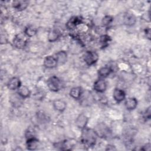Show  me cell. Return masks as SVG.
Instances as JSON below:
<instances>
[{
    "label": "cell",
    "mask_w": 151,
    "mask_h": 151,
    "mask_svg": "<svg viewBox=\"0 0 151 151\" xmlns=\"http://www.w3.org/2000/svg\"><path fill=\"white\" fill-rule=\"evenodd\" d=\"M81 142L82 144L87 147L94 146L97 141V136L93 129L88 128L87 127L81 129Z\"/></svg>",
    "instance_id": "1"
},
{
    "label": "cell",
    "mask_w": 151,
    "mask_h": 151,
    "mask_svg": "<svg viewBox=\"0 0 151 151\" xmlns=\"http://www.w3.org/2000/svg\"><path fill=\"white\" fill-rule=\"evenodd\" d=\"M47 85L48 89L54 92H57L62 88L63 84L61 80L57 76L50 77L47 81Z\"/></svg>",
    "instance_id": "2"
},
{
    "label": "cell",
    "mask_w": 151,
    "mask_h": 151,
    "mask_svg": "<svg viewBox=\"0 0 151 151\" xmlns=\"http://www.w3.org/2000/svg\"><path fill=\"white\" fill-rule=\"evenodd\" d=\"M99 58L98 54L93 51H87L83 55L84 61L87 65L90 66L97 63Z\"/></svg>",
    "instance_id": "3"
},
{
    "label": "cell",
    "mask_w": 151,
    "mask_h": 151,
    "mask_svg": "<svg viewBox=\"0 0 151 151\" xmlns=\"http://www.w3.org/2000/svg\"><path fill=\"white\" fill-rule=\"evenodd\" d=\"M93 129L94 130L97 137L101 138L108 137L110 133L109 128L103 123L98 124Z\"/></svg>",
    "instance_id": "4"
},
{
    "label": "cell",
    "mask_w": 151,
    "mask_h": 151,
    "mask_svg": "<svg viewBox=\"0 0 151 151\" xmlns=\"http://www.w3.org/2000/svg\"><path fill=\"white\" fill-rule=\"evenodd\" d=\"M83 22V18L80 17L74 16L71 17L66 23V27L70 30L74 29L78 25Z\"/></svg>",
    "instance_id": "5"
},
{
    "label": "cell",
    "mask_w": 151,
    "mask_h": 151,
    "mask_svg": "<svg viewBox=\"0 0 151 151\" xmlns=\"http://www.w3.org/2000/svg\"><path fill=\"white\" fill-rule=\"evenodd\" d=\"M107 88V83L102 78L96 80L93 84V89L97 93H103Z\"/></svg>",
    "instance_id": "6"
},
{
    "label": "cell",
    "mask_w": 151,
    "mask_h": 151,
    "mask_svg": "<svg viewBox=\"0 0 151 151\" xmlns=\"http://www.w3.org/2000/svg\"><path fill=\"white\" fill-rule=\"evenodd\" d=\"M27 43V40L21 35H17L13 39L14 45L19 49L24 48Z\"/></svg>",
    "instance_id": "7"
},
{
    "label": "cell",
    "mask_w": 151,
    "mask_h": 151,
    "mask_svg": "<svg viewBox=\"0 0 151 151\" xmlns=\"http://www.w3.org/2000/svg\"><path fill=\"white\" fill-rule=\"evenodd\" d=\"M88 122V117L84 114L81 113L79 114L76 120V126L81 129L86 127Z\"/></svg>",
    "instance_id": "8"
},
{
    "label": "cell",
    "mask_w": 151,
    "mask_h": 151,
    "mask_svg": "<svg viewBox=\"0 0 151 151\" xmlns=\"http://www.w3.org/2000/svg\"><path fill=\"white\" fill-rule=\"evenodd\" d=\"M6 86L8 89L15 90H18L22 85L20 79L17 77H14L8 80Z\"/></svg>",
    "instance_id": "9"
},
{
    "label": "cell",
    "mask_w": 151,
    "mask_h": 151,
    "mask_svg": "<svg viewBox=\"0 0 151 151\" xmlns=\"http://www.w3.org/2000/svg\"><path fill=\"white\" fill-rule=\"evenodd\" d=\"M58 64L57 61L54 56H47L44 60V65L47 68H53L57 67Z\"/></svg>",
    "instance_id": "10"
},
{
    "label": "cell",
    "mask_w": 151,
    "mask_h": 151,
    "mask_svg": "<svg viewBox=\"0 0 151 151\" xmlns=\"http://www.w3.org/2000/svg\"><path fill=\"white\" fill-rule=\"evenodd\" d=\"M113 97L116 102L120 103L125 99L126 94L123 90L119 88H115L113 91Z\"/></svg>",
    "instance_id": "11"
},
{
    "label": "cell",
    "mask_w": 151,
    "mask_h": 151,
    "mask_svg": "<svg viewBox=\"0 0 151 151\" xmlns=\"http://www.w3.org/2000/svg\"><path fill=\"white\" fill-rule=\"evenodd\" d=\"M39 140L36 137H32L27 139L26 141V147L28 150H34L37 149L38 146Z\"/></svg>",
    "instance_id": "12"
},
{
    "label": "cell",
    "mask_w": 151,
    "mask_h": 151,
    "mask_svg": "<svg viewBox=\"0 0 151 151\" xmlns=\"http://www.w3.org/2000/svg\"><path fill=\"white\" fill-rule=\"evenodd\" d=\"M12 7L18 11L25 10L28 6V2L26 1H14L12 4Z\"/></svg>",
    "instance_id": "13"
},
{
    "label": "cell",
    "mask_w": 151,
    "mask_h": 151,
    "mask_svg": "<svg viewBox=\"0 0 151 151\" xmlns=\"http://www.w3.org/2000/svg\"><path fill=\"white\" fill-rule=\"evenodd\" d=\"M53 107L54 109L59 112L64 111L67 107V103L65 101L61 99H57L53 101Z\"/></svg>",
    "instance_id": "14"
},
{
    "label": "cell",
    "mask_w": 151,
    "mask_h": 151,
    "mask_svg": "<svg viewBox=\"0 0 151 151\" xmlns=\"http://www.w3.org/2000/svg\"><path fill=\"white\" fill-rule=\"evenodd\" d=\"M83 93V90L81 87H74L70 90L69 94L74 99L78 100L80 99Z\"/></svg>",
    "instance_id": "15"
},
{
    "label": "cell",
    "mask_w": 151,
    "mask_h": 151,
    "mask_svg": "<svg viewBox=\"0 0 151 151\" xmlns=\"http://www.w3.org/2000/svg\"><path fill=\"white\" fill-rule=\"evenodd\" d=\"M123 22L127 26H132L136 23V18L132 13L127 12L124 16Z\"/></svg>",
    "instance_id": "16"
},
{
    "label": "cell",
    "mask_w": 151,
    "mask_h": 151,
    "mask_svg": "<svg viewBox=\"0 0 151 151\" xmlns=\"http://www.w3.org/2000/svg\"><path fill=\"white\" fill-rule=\"evenodd\" d=\"M137 103V100L136 98L129 97L126 100L124 105L128 110H133L136 108Z\"/></svg>",
    "instance_id": "17"
},
{
    "label": "cell",
    "mask_w": 151,
    "mask_h": 151,
    "mask_svg": "<svg viewBox=\"0 0 151 151\" xmlns=\"http://www.w3.org/2000/svg\"><path fill=\"white\" fill-rule=\"evenodd\" d=\"M55 57L57 61L58 64H63L67 62V52L64 51H60L57 52L55 55Z\"/></svg>",
    "instance_id": "18"
},
{
    "label": "cell",
    "mask_w": 151,
    "mask_h": 151,
    "mask_svg": "<svg viewBox=\"0 0 151 151\" xmlns=\"http://www.w3.org/2000/svg\"><path fill=\"white\" fill-rule=\"evenodd\" d=\"M17 93L23 99L29 97L31 95V91L29 88L25 86H21L18 90Z\"/></svg>",
    "instance_id": "19"
},
{
    "label": "cell",
    "mask_w": 151,
    "mask_h": 151,
    "mask_svg": "<svg viewBox=\"0 0 151 151\" xmlns=\"http://www.w3.org/2000/svg\"><path fill=\"white\" fill-rule=\"evenodd\" d=\"M113 72V69L110 67H103L98 70V75L101 78L107 77Z\"/></svg>",
    "instance_id": "20"
},
{
    "label": "cell",
    "mask_w": 151,
    "mask_h": 151,
    "mask_svg": "<svg viewBox=\"0 0 151 151\" xmlns=\"http://www.w3.org/2000/svg\"><path fill=\"white\" fill-rule=\"evenodd\" d=\"M22 99H23L19 94H12V95L10 97V102L11 104L14 107H19L22 103Z\"/></svg>",
    "instance_id": "21"
},
{
    "label": "cell",
    "mask_w": 151,
    "mask_h": 151,
    "mask_svg": "<svg viewBox=\"0 0 151 151\" xmlns=\"http://www.w3.org/2000/svg\"><path fill=\"white\" fill-rule=\"evenodd\" d=\"M60 37V33L59 31L55 29H51L48 34V40L50 42L56 41Z\"/></svg>",
    "instance_id": "22"
},
{
    "label": "cell",
    "mask_w": 151,
    "mask_h": 151,
    "mask_svg": "<svg viewBox=\"0 0 151 151\" xmlns=\"http://www.w3.org/2000/svg\"><path fill=\"white\" fill-rule=\"evenodd\" d=\"M24 32L27 37H31L34 36L37 34V29L32 25H28L25 27Z\"/></svg>",
    "instance_id": "23"
},
{
    "label": "cell",
    "mask_w": 151,
    "mask_h": 151,
    "mask_svg": "<svg viewBox=\"0 0 151 151\" xmlns=\"http://www.w3.org/2000/svg\"><path fill=\"white\" fill-rule=\"evenodd\" d=\"M111 40V37L107 34H104L100 35L99 38V42L101 44L102 47H105L108 45V43Z\"/></svg>",
    "instance_id": "24"
},
{
    "label": "cell",
    "mask_w": 151,
    "mask_h": 151,
    "mask_svg": "<svg viewBox=\"0 0 151 151\" xmlns=\"http://www.w3.org/2000/svg\"><path fill=\"white\" fill-rule=\"evenodd\" d=\"M54 146L60 150H70L68 147H70L69 146V145L66 140L57 142L55 144Z\"/></svg>",
    "instance_id": "25"
},
{
    "label": "cell",
    "mask_w": 151,
    "mask_h": 151,
    "mask_svg": "<svg viewBox=\"0 0 151 151\" xmlns=\"http://www.w3.org/2000/svg\"><path fill=\"white\" fill-rule=\"evenodd\" d=\"M113 21V17L111 15H105L101 19L102 25L107 27L109 26Z\"/></svg>",
    "instance_id": "26"
},
{
    "label": "cell",
    "mask_w": 151,
    "mask_h": 151,
    "mask_svg": "<svg viewBox=\"0 0 151 151\" xmlns=\"http://www.w3.org/2000/svg\"><path fill=\"white\" fill-rule=\"evenodd\" d=\"M107 28L105 27L104 26H97L94 28V31L96 34H100V35L106 34V32L107 31Z\"/></svg>",
    "instance_id": "27"
},
{
    "label": "cell",
    "mask_w": 151,
    "mask_h": 151,
    "mask_svg": "<svg viewBox=\"0 0 151 151\" xmlns=\"http://www.w3.org/2000/svg\"><path fill=\"white\" fill-rule=\"evenodd\" d=\"M37 118L41 122H44L47 120V116L43 111H39L37 113Z\"/></svg>",
    "instance_id": "28"
},
{
    "label": "cell",
    "mask_w": 151,
    "mask_h": 151,
    "mask_svg": "<svg viewBox=\"0 0 151 151\" xmlns=\"http://www.w3.org/2000/svg\"><path fill=\"white\" fill-rule=\"evenodd\" d=\"M143 117L145 119H150V107L146 109L145 112L143 114Z\"/></svg>",
    "instance_id": "29"
},
{
    "label": "cell",
    "mask_w": 151,
    "mask_h": 151,
    "mask_svg": "<svg viewBox=\"0 0 151 151\" xmlns=\"http://www.w3.org/2000/svg\"><path fill=\"white\" fill-rule=\"evenodd\" d=\"M145 33L149 39H150V29L149 28H147L145 29Z\"/></svg>",
    "instance_id": "30"
},
{
    "label": "cell",
    "mask_w": 151,
    "mask_h": 151,
    "mask_svg": "<svg viewBox=\"0 0 151 151\" xmlns=\"http://www.w3.org/2000/svg\"><path fill=\"white\" fill-rule=\"evenodd\" d=\"M150 149H151L150 145L149 143H147V144L145 145V146H143L141 148V150H150Z\"/></svg>",
    "instance_id": "31"
}]
</instances>
